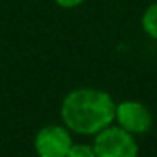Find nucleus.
<instances>
[{
    "label": "nucleus",
    "mask_w": 157,
    "mask_h": 157,
    "mask_svg": "<svg viewBox=\"0 0 157 157\" xmlns=\"http://www.w3.org/2000/svg\"><path fill=\"white\" fill-rule=\"evenodd\" d=\"M97 157H139V145L132 134L109 125L96 134L93 145Z\"/></svg>",
    "instance_id": "nucleus-2"
},
{
    "label": "nucleus",
    "mask_w": 157,
    "mask_h": 157,
    "mask_svg": "<svg viewBox=\"0 0 157 157\" xmlns=\"http://www.w3.org/2000/svg\"><path fill=\"white\" fill-rule=\"evenodd\" d=\"M60 117L69 131L82 136H94L114 122L116 102L106 91L78 88L65 96Z\"/></svg>",
    "instance_id": "nucleus-1"
},
{
    "label": "nucleus",
    "mask_w": 157,
    "mask_h": 157,
    "mask_svg": "<svg viewBox=\"0 0 157 157\" xmlns=\"http://www.w3.org/2000/svg\"><path fill=\"white\" fill-rule=\"evenodd\" d=\"M119 126L132 136L145 134L152 125V116L149 109L136 100H123L116 105V119Z\"/></svg>",
    "instance_id": "nucleus-4"
},
{
    "label": "nucleus",
    "mask_w": 157,
    "mask_h": 157,
    "mask_svg": "<svg viewBox=\"0 0 157 157\" xmlns=\"http://www.w3.org/2000/svg\"><path fill=\"white\" fill-rule=\"evenodd\" d=\"M142 29L149 39L157 40V2L149 5L143 11V14H142Z\"/></svg>",
    "instance_id": "nucleus-5"
},
{
    "label": "nucleus",
    "mask_w": 157,
    "mask_h": 157,
    "mask_svg": "<svg viewBox=\"0 0 157 157\" xmlns=\"http://www.w3.org/2000/svg\"><path fill=\"white\" fill-rule=\"evenodd\" d=\"M72 139L69 129L60 125L43 126L34 140V148L39 157H66Z\"/></svg>",
    "instance_id": "nucleus-3"
},
{
    "label": "nucleus",
    "mask_w": 157,
    "mask_h": 157,
    "mask_svg": "<svg viewBox=\"0 0 157 157\" xmlns=\"http://www.w3.org/2000/svg\"><path fill=\"white\" fill-rule=\"evenodd\" d=\"M66 157H97L93 146L85 143H72Z\"/></svg>",
    "instance_id": "nucleus-6"
},
{
    "label": "nucleus",
    "mask_w": 157,
    "mask_h": 157,
    "mask_svg": "<svg viewBox=\"0 0 157 157\" xmlns=\"http://www.w3.org/2000/svg\"><path fill=\"white\" fill-rule=\"evenodd\" d=\"M54 2H56L60 8L69 10V8H75V6H78V5H82L85 0H54Z\"/></svg>",
    "instance_id": "nucleus-7"
}]
</instances>
